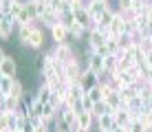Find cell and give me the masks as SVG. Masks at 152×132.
Listing matches in <instances>:
<instances>
[{"label":"cell","mask_w":152,"mask_h":132,"mask_svg":"<svg viewBox=\"0 0 152 132\" xmlns=\"http://www.w3.org/2000/svg\"><path fill=\"white\" fill-rule=\"evenodd\" d=\"M55 55V60L60 62V64H71V62H75L77 60V55H75V51H73V44L71 42H64V44H55V49L51 51Z\"/></svg>","instance_id":"cell-1"},{"label":"cell","mask_w":152,"mask_h":132,"mask_svg":"<svg viewBox=\"0 0 152 132\" xmlns=\"http://www.w3.org/2000/svg\"><path fill=\"white\" fill-rule=\"evenodd\" d=\"M86 35H88V49H91V51H99L104 44H106V35H104L97 26H93Z\"/></svg>","instance_id":"cell-2"},{"label":"cell","mask_w":152,"mask_h":132,"mask_svg":"<svg viewBox=\"0 0 152 132\" xmlns=\"http://www.w3.org/2000/svg\"><path fill=\"white\" fill-rule=\"evenodd\" d=\"M113 4H110V0L108 2H97V0H91V2H86V11L91 13V18H93V22L97 24V20H99V15H102L106 9H110Z\"/></svg>","instance_id":"cell-3"},{"label":"cell","mask_w":152,"mask_h":132,"mask_svg":"<svg viewBox=\"0 0 152 132\" xmlns=\"http://www.w3.org/2000/svg\"><path fill=\"white\" fill-rule=\"evenodd\" d=\"M44 26H35L33 31H31V38H29V42H27V46L29 49H33V51H40L42 46H44Z\"/></svg>","instance_id":"cell-4"},{"label":"cell","mask_w":152,"mask_h":132,"mask_svg":"<svg viewBox=\"0 0 152 132\" xmlns=\"http://www.w3.org/2000/svg\"><path fill=\"white\" fill-rule=\"evenodd\" d=\"M51 31V40L55 42V44H64V42H71V33H69V29H66L62 22H57L53 29H49Z\"/></svg>","instance_id":"cell-5"},{"label":"cell","mask_w":152,"mask_h":132,"mask_svg":"<svg viewBox=\"0 0 152 132\" xmlns=\"http://www.w3.org/2000/svg\"><path fill=\"white\" fill-rule=\"evenodd\" d=\"M0 73H2L4 77H13V79H15V73H18V64H15V60H13L11 55L4 57L2 66H0Z\"/></svg>","instance_id":"cell-6"},{"label":"cell","mask_w":152,"mask_h":132,"mask_svg":"<svg viewBox=\"0 0 152 132\" xmlns=\"http://www.w3.org/2000/svg\"><path fill=\"white\" fill-rule=\"evenodd\" d=\"M113 119H115V125L128 128V125H130V112H128V108H117V110H113Z\"/></svg>","instance_id":"cell-7"},{"label":"cell","mask_w":152,"mask_h":132,"mask_svg":"<svg viewBox=\"0 0 152 132\" xmlns=\"http://www.w3.org/2000/svg\"><path fill=\"white\" fill-rule=\"evenodd\" d=\"M108 29H110L113 35H124V33H126V18L117 11V15L113 18V22H110V26H108Z\"/></svg>","instance_id":"cell-8"},{"label":"cell","mask_w":152,"mask_h":132,"mask_svg":"<svg viewBox=\"0 0 152 132\" xmlns=\"http://www.w3.org/2000/svg\"><path fill=\"white\" fill-rule=\"evenodd\" d=\"M115 15H117V7H110V9H106V11H104L102 15H99V20H97V24H95V26H102V29H108Z\"/></svg>","instance_id":"cell-9"},{"label":"cell","mask_w":152,"mask_h":132,"mask_svg":"<svg viewBox=\"0 0 152 132\" xmlns=\"http://www.w3.org/2000/svg\"><path fill=\"white\" fill-rule=\"evenodd\" d=\"M40 22H31V24H22V26H18V38H20V42H22V46H27V42H29V38H31V31L35 29Z\"/></svg>","instance_id":"cell-10"},{"label":"cell","mask_w":152,"mask_h":132,"mask_svg":"<svg viewBox=\"0 0 152 132\" xmlns=\"http://www.w3.org/2000/svg\"><path fill=\"white\" fill-rule=\"evenodd\" d=\"M95 125H97V130H99V132H110V130L115 128V119H113V114H104V117L95 119Z\"/></svg>","instance_id":"cell-11"},{"label":"cell","mask_w":152,"mask_h":132,"mask_svg":"<svg viewBox=\"0 0 152 132\" xmlns=\"http://www.w3.org/2000/svg\"><path fill=\"white\" fill-rule=\"evenodd\" d=\"M104 114H113V108L108 106V101H97L95 106H93V117L99 119V117H104Z\"/></svg>","instance_id":"cell-12"},{"label":"cell","mask_w":152,"mask_h":132,"mask_svg":"<svg viewBox=\"0 0 152 132\" xmlns=\"http://www.w3.org/2000/svg\"><path fill=\"white\" fill-rule=\"evenodd\" d=\"M60 22V13H55V11H46V15L40 20V26H46V29H53V26Z\"/></svg>","instance_id":"cell-13"},{"label":"cell","mask_w":152,"mask_h":132,"mask_svg":"<svg viewBox=\"0 0 152 132\" xmlns=\"http://www.w3.org/2000/svg\"><path fill=\"white\" fill-rule=\"evenodd\" d=\"M51 95H53V90H51L46 84H42V86L38 88V93H35V99H38L40 104H49L51 101Z\"/></svg>","instance_id":"cell-14"},{"label":"cell","mask_w":152,"mask_h":132,"mask_svg":"<svg viewBox=\"0 0 152 132\" xmlns=\"http://www.w3.org/2000/svg\"><path fill=\"white\" fill-rule=\"evenodd\" d=\"M117 71V55H108V57H104V75H110V73Z\"/></svg>","instance_id":"cell-15"},{"label":"cell","mask_w":152,"mask_h":132,"mask_svg":"<svg viewBox=\"0 0 152 132\" xmlns=\"http://www.w3.org/2000/svg\"><path fill=\"white\" fill-rule=\"evenodd\" d=\"M77 121H80L82 128H88V130H93V125H95V117H93V112H82L80 117H77Z\"/></svg>","instance_id":"cell-16"},{"label":"cell","mask_w":152,"mask_h":132,"mask_svg":"<svg viewBox=\"0 0 152 132\" xmlns=\"http://www.w3.org/2000/svg\"><path fill=\"white\" fill-rule=\"evenodd\" d=\"M106 49L110 55H119V35H110L106 40Z\"/></svg>","instance_id":"cell-17"},{"label":"cell","mask_w":152,"mask_h":132,"mask_svg":"<svg viewBox=\"0 0 152 132\" xmlns=\"http://www.w3.org/2000/svg\"><path fill=\"white\" fill-rule=\"evenodd\" d=\"M69 33H71V40H82V35H86L88 31L84 29L82 24H77V22H75V24H73L71 29H69Z\"/></svg>","instance_id":"cell-18"},{"label":"cell","mask_w":152,"mask_h":132,"mask_svg":"<svg viewBox=\"0 0 152 132\" xmlns=\"http://www.w3.org/2000/svg\"><path fill=\"white\" fill-rule=\"evenodd\" d=\"M13 82H15L13 77H2V79H0V93H4V95H11Z\"/></svg>","instance_id":"cell-19"},{"label":"cell","mask_w":152,"mask_h":132,"mask_svg":"<svg viewBox=\"0 0 152 132\" xmlns=\"http://www.w3.org/2000/svg\"><path fill=\"white\" fill-rule=\"evenodd\" d=\"M11 97L20 99V101L24 99V86H22V82H18V79L13 82V88H11Z\"/></svg>","instance_id":"cell-20"},{"label":"cell","mask_w":152,"mask_h":132,"mask_svg":"<svg viewBox=\"0 0 152 132\" xmlns=\"http://www.w3.org/2000/svg\"><path fill=\"white\" fill-rule=\"evenodd\" d=\"M134 9V0H117V11L126 13V11H132Z\"/></svg>","instance_id":"cell-21"},{"label":"cell","mask_w":152,"mask_h":132,"mask_svg":"<svg viewBox=\"0 0 152 132\" xmlns=\"http://www.w3.org/2000/svg\"><path fill=\"white\" fill-rule=\"evenodd\" d=\"M60 22L66 26V29H71L73 24H75V13L69 11V13H60Z\"/></svg>","instance_id":"cell-22"},{"label":"cell","mask_w":152,"mask_h":132,"mask_svg":"<svg viewBox=\"0 0 152 132\" xmlns=\"http://www.w3.org/2000/svg\"><path fill=\"white\" fill-rule=\"evenodd\" d=\"M86 95L91 97V101L93 104H97V101H102V93H99V86H93V88H88Z\"/></svg>","instance_id":"cell-23"},{"label":"cell","mask_w":152,"mask_h":132,"mask_svg":"<svg viewBox=\"0 0 152 132\" xmlns=\"http://www.w3.org/2000/svg\"><path fill=\"white\" fill-rule=\"evenodd\" d=\"M128 132H148V128H145V125L141 123V119H139V121H132V123L128 125Z\"/></svg>","instance_id":"cell-24"},{"label":"cell","mask_w":152,"mask_h":132,"mask_svg":"<svg viewBox=\"0 0 152 132\" xmlns=\"http://www.w3.org/2000/svg\"><path fill=\"white\" fill-rule=\"evenodd\" d=\"M80 104H82V108H84V112H93V106H95V104H93V101H91V97H88V95H84V97L80 99Z\"/></svg>","instance_id":"cell-25"},{"label":"cell","mask_w":152,"mask_h":132,"mask_svg":"<svg viewBox=\"0 0 152 132\" xmlns=\"http://www.w3.org/2000/svg\"><path fill=\"white\" fill-rule=\"evenodd\" d=\"M145 82L152 84V66H148V71H145Z\"/></svg>","instance_id":"cell-26"},{"label":"cell","mask_w":152,"mask_h":132,"mask_svg":"<svg viewBox=\"0 0 152 132\" xmlns=\"http://www.w3.org/2000/svg\"><path fill=\"white\" fill-rule=\"evenodd\" d=\"M35 132H51L49 128H46V125L44 123H42V125H38V128H35Z\"/></svg>","instance_id":"cell-27"},{"label":"cell","mask_w":152,"mask_h":132,"mask_svg":"<svg viewBox=\"0 0 152 132\" xmlns=\"http://www.w3.org/2000/svg\"><path fill=\"white\" fill-rule=\"evenodd\" d=\"M71 132H93V130H88V128H82V125H77L75 130H71Z\"/></svg>","instance_id":"cell-28"},{"label":"cell","mask_w":152,"mask_h":132,"mask_svg":"<svg viewBox=\"0 0 152 132\" xmlns=\"http://www.w3.org/2000/svg\"><path fill=\"white\" fill-rule=\"evenodd\" d=\"M113 132H128V128H121V125H115Z\"/></svg>","instance_id":"cell-29"},{"label":"cell","mask_w":152,"mask_h":132,"mask_svg":"<svg viewBox=\"0 0 152 132\" xmlns=\"http://www.w3.org/2000/svg\"><path fill=\"white\" fill-rule=\"evenodd\" d=\"M4 99H7V95L0 93V110H2V106H4Z\"/></svg>","instance_id":"cell-30"},{"label":"cell","mask_w":152,"mask_h":132,"mask_svg":"<svg viewBox=\"0 0 152 132\" xmlns=\"http://www.w3.org/2000/svg\"><path fill=\"white\" fill-rule=\"evenodd\" d=\"M145 64H148V66H152V51L148 53V57H145Z\"/></svg>","instance_id":"cell-31"},{"label":"cell","mask_w":152,"mask_h":132,"mask_svg":"<svg viewBox=\"0 0 152 132\" xmlns=\"http://www.w3.org/2000/svg\"><path fill=\"white\" fill-rule=\"evenodd\" d=\"M4 57H7V53H4L2 49H0V66H2V62H4Z\"/></svg>","instance_id":"cell-32"},{"label":"cell","mask_w":152,"mask_h":132,"mask_svg":"<svg viewBox=\"0 0 152 132\" xmlns=\"http://www.w3.org/2000/svg\"><path fill=\"white\" fill-rule=\"evenodd\" d=\"M11 132H24V130H11Z\"/></svg>","instance_id":"cell-33"},{"label":"cell","mask_w":152,"mask_h":132,"mask_svg":"<svg viewBox=\"0 0 152 132\" xmlns=\"http://www.w3.org/2000/svg\"><path fill=\"white\" fill-rule=\"evenodd\" d=\"M148 40H150V44H152V33H150V38H148Z\"/></svg>","instance_id":"cell-34"},{"label":"cell","mask_w":152,"mask_h":132,"mask_svg":"<svg viewBox=\"0 0 152 132\" xmlns=\"http://www.w3.org/2000/svg\"><path fill=\"white\" fill-rule=\"evenodd\" d=\"M0 2H4V0H0Z\"/></svg>","instance_id":"cell-35"},{"label":"cell","mask_w":152,"mask_h":132,"mask_svg":"<svg viewBox=\"0 0 152 132\" xmlns=\"http://www.w3.org/2000/svg\"><path fill=\"white\" fill-rule=\"evenodd\" d=\"M0 11H2V9H0Z\"/></svg>","instance_id":"cell-36"},{"label":"cell","mask_w":152,"mask_h":132,"mask_svg":"<svg viewBox=\"0 0 152 132\" xmlns=\"http://www.w3.org/2000/svg\"><path fill=\"white\" fill-rule=\"evenodd\" d=\"M110 132H113V130H110Z\"/></svg>","instance_id":"cell-37"}]
</instances>
